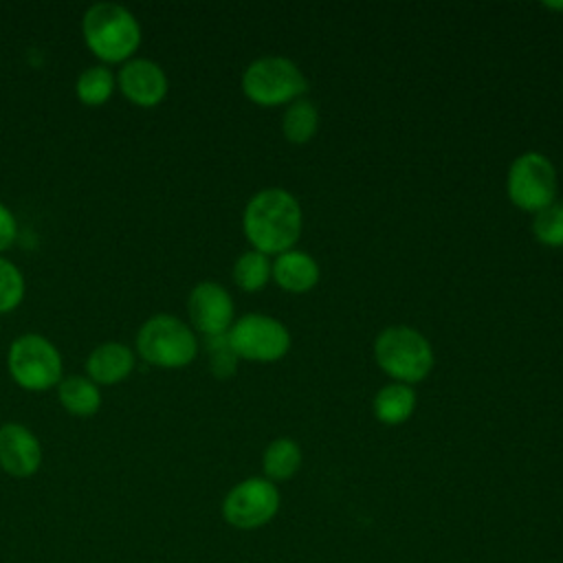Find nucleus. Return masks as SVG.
Segmentation results:
<instances>
[{
  "label": "nucleus",
  "instance_id": "nucleus-1",
  "mask_svg": "<svg viewBox=\"0 0 563 563\" xmlns=\"http://www.w3.org/2000/svg\"><path fill=\"white\" fill-rule=\"evenodd\" d=\"M242 227L255 251L266 255L290 251L301 233L299 202L286 189H262L246 202Z\"/></svg>",
  "mask_w": 563,
  "mask_h": 563
},
{
  "label": "nucleus",
  "instance_id": "nucleus-2",
  "mask_svg": "<svg viewBox=\"0 0 563 563\" xmlns=\"http://www.w3.org/2000/svg\"><path fill=\"white\" fill-rule=\"evenodd\" d=\"M81 37L101 64H123L136 57L143 40L139 18L123 4L95 2L84 11Z\"/></svg>",
  "mask_w": 563,
  "mask_h": 563
},
{
  "label": "nucleus",
  "instance_id": "nucleus-3",
  "mask_svg": "<svg viewBox=\"0 0 563 563\" xmlns=\"http://www.w3.org/2000/svg\"><path fill=\"white\" fill-rule=\"evenodd\" d=\"M134 352L150 365L178 369L189 365L198 354L194 330L169 312L147 317L134 339Z\"/></svg>",
  "mask_w": 563,
  "mask_h": 563
},
{
  "label": "nucleus",
  "instance_id": "nucleus-4",
  "mask_svg": "<svg viewBox=\"0 0 563 563\" xmlns=\"http://www.w3.org/2000/svg\"><path fill=\"white\" fill-rule=\"evenodd\" d=\"M7 369L26 391H48L59 385L64 361L57 345L37 332L15 336L7 352Z\"/></svg>",
  "mask_w": 563,
  "mask_h": 563
},
{
  "label": "nucleus",
  "instance_id": "nucleus-5",
  "mask_svg": "<svg viewBox=\"0 0 563 563\" xmlns=\"http://www.w3.org/2000/svg\"><path fill=\"white\" fill-rule=\"evenodd\" d=\"M374 356L389 376L405 385L422 380L433 365L429 341L409 325L385 328L374 343Z\"/></svg>",
  "mask_w": 563,
  "mask_h": 563
},
{
  "label": "nucleus",
  "instance_id": "nucleus-6",
  "mask_svg": "<svg viewBox=\"0 0 563 563\" xmlns=\"http://www.w3.org/2000/svg\"><path fill=\"white\" fill-rule=\"evenodd\" d=\"M306 77L286 57L268 55L251 62L242 75L244 95L257 106H277L306 90Z\"/></svg>",
  "mask_w": 563,
  "mask_h": 563
},
{
  "label": "nucleus",
  "instance_id": "nucleus-7",
  "mask_svg": "<svg viewBox=\"0 0 563 563\" xmlns=\"http://www.w3.org/2000/svg\"><path fill=\"white\" fill-rule=\"evenodd\" d=\"M238 358L246 361H277L290 347V334L277 319L268 314H244L227 332Z\"/></svg>",
  "mask_w": 563,
  "mask_h": 563
},
{
  "label": "nucleus",
  "instance_id": "nucleus-8",
  "mask_svg": "<svg viewBox=\"0 0 563 563\" xmlns=\"http://www.w3.org/2000/svg\"><path fill=\"white\" fill-rule=\"evenodd\" d=\"M508 196L526 211H541L554 202L556 172L548 156L539 152H526L517 156L508 169Z\"/></svg>",
  "mask_w": 563,
  "mask_h": 563
},
{
  "label": "nucleus",
  "instance_id": "nucleus-9",
  "mask_svg": "<svg viewBox=\"0 0 563 563\" xmlns=\"http://www.w3.org/2000/svg\"><path fill=\"white\" fill-rule=\"evenodd\" d=\"M277 510L279 490L264 477H249L235 484L222 499L224 521L240 530H253L268 523Z\"/></svg>",
  "mask_w": 563,
  "mask_h": 563
},
{
  "label": "nucleus",
  "instance_id": "nucleus-10",
  "mask_svg": "<svg viewBox=\"0 0 563 563\" xmlns=\"http://www.w3.org/2000/svg\"><path fill=\"white\" fill-rule=\"evenodd\" d=\"M233 299L224 286L205 279L196 284L187 299V314L198 332L205 336L227 334L233 325Z\"/></svg>",
  "mask_w": 563,
  "mask_h": 563
},
{
  "label": "nucleus",
  "instance_id": "nucleus-11",
  "mask_svg": "<svg viewBox=\"0 0 563 563\" xmlns=\"http://www.w3.org/2000/svg\"><path fill=\"white\" fill-rule=\"evenodd\" d=\"M117 88L121 95L141 108L158 106L169 90V79L161 64L147 57H132L121 64L117 73Z\"/></svg>",
  "mask_w": 563,
  "mask_h": 563
},
{
  "label": "nucleus",
  "instance_id": "nucleus-12",
  "mask_svg": "<svg viewBox=\"0 0 563 563\" xmlns=\"http://www.w3.org/2000/svg\"><path fill=\"white\" fill-rule=\"evenodd\" d=\"M42 466V444L37 435L20 422L0 424V468L18 479L35 475Z\"/></svg>",
  "mask_w": 563,
  "mask_h": 563
},
{
  "label": "nucleus",
  "instance_id": "nucleus-13",
  "mask_svg": "<svg viewBox=\"0 0 563 563\" xmlns=\"http://www.w3.org/2000/svg\"><path fill=\"white\" fill-rule=\"evenodd\" d=\"M136 365V352L119 341L99 343L86 358V376L101 385H117L125 380Z\"/></svg>",
  "mask_w": 563,
  "mask_h": 563
},
{
  "label": "nucleus",
  "instance_id": "nucleus-14",
  "mask_svg": "<svg viewBox=\"0 0 563 563\" xmlns=\"http://www.w3.org/2000/svg\"><path fill=\"white\" fill-rule=\"evenodd\" d=\"M273 277L282 288L290 292H303L317 284L319 266L308 253L290 249L279 253L273 262Z\"/></svg>",
  "mask_w": 563,
  "mask_h": 563
},
{
  "label": "nucleus",
  "instance_id": "nucleus-15",
  "mask_svg": "<svg viewBox=\"0 0 563 563\" xmlns=\"http://www.w3.org/2000/svg\"><path fill=\"white\" fill-rule=\"evenodd\" d=\"M59 405L79 418H90L101 409V389L86 374H73L59 380L57 385Z\"/></svg>",
  "mask_w": 563,
  "mask_h": 563
},
{
  "label": "nucleus",
  "instance_id": "nucleus-16",
  "mask_svg": "<svg viewBox=\"0 0 563 563\" xmlns=\"http://www.w3.org/2000/svg\"><path fill=\"white\" fill-rule=\"evenodd\" d=\"M117 90V75L106 64L84 68L75 79V95L84 106H103Z\"/></svg>",
  "mask_w": 563,
  "mask_h": 563
},
{
  "label": "nucleus",
  "instance_id": "nucleus-17",
  "mask_svg": "<svg viewBox=\"0 0 563 563\" xmlns=\"http://www.w3.org/2000/svg\"><path fill=\"white\" fill-rule=\"evenodd\" d=\"M416 407V394L405 383L385 385L374 398V413L385 424H400L405 422Z\"/></svg>",
  "mask_w": 563,
  "mask_h": 563
},
{
  "label": "nucleus",
  "instance_id": "nucleus-18",
  "mask_svg": "<svg viewBox=\"0 0 563 563\" xmlns=\"http://www.w3.org/2000/svg\"><path fill=\"white\" fill-rule=\"evenodd\" d=\"M301 464V451L297 446L295 440L290 438H277L273 440L266 451H264V457H262V466H264V473L271 482H277V479H288L297 473Z\"/></svg>",
  "mask_w": 563,
  "mask_h": 563
},
{
  "label": "nucleus",
  "instance_id": "nucleus-19",
  "mask_svg": "<svg viewBox=\"0 0 563 563\" xmlns=\"http://www.w3.org/2000/svg\"><path fill=\"white\" fill-rule=\"evenodd\" d=\"M273 275V264L268 260L266 253H260L255 249L244 251L235 264H233V282L242 288V290H260L266 286V282Z\"/></svg>",
  "mask_w": 563,
  "mask_h": 563
},
{
  "label": "nucleus",
  "instance_id": "nucleus-20",
  "mask_svg": "<svg viewBox=\"0 0 563 563\" xmlns=\"http://www.w3.org/2000/svg\"><path fill=\"white\" fill-rule=\"evenodd\" d=\"M317 123H319V114L314 103L306 99H297L284 112V123H282L284 136L290 143H306L317 132Z\"/></svg>",
  "mask_w": 563,
  "mask_h": 563
},
{
  "label": "nucleus",
  "instance_id": "nucleus-21",
  "mask_svg": "<svg viewBox=\"0 0 563 563\" xmlns=\"http://www.w3.org/2000/svg\"><path fill=\"white\" fill-rule=\"evenodd\" d=\"M24 290L26 284L18 264L0 255V314L11 312L22 303Z\"/></svg>",
  "mask_w": 563,
  "mask_h": 563
},
{
  "label": "nucleus",
  "instance_id": "nucleus-22",
  "mask_svg": "<svg viewBox=\"0 0 563 563\" xmlns=\"http://www.w3.org/2000/svg\"><path fill=\"white\" fill-rule=\"evenodd\" d=\"M534 235L548 246H563V202H550L537 211L532 222Z\"/></svg>",
  "mask_w": 563,
  "mask_h": 563
},
{
  "label": "nucleus",
  "instance_id": "nucleus-23",
  "mask_svg": "<svg viewBox=\"0 0 563 563\" xmlns=\"http://www.w3.org/2000/svg\"><path fill=\"white\" fill-rule=\"evenodd\" d=\"M205 350H207V358H209V367H211L213 376L229 378L235 372L238 354L233 352L227 334L205 336Z\"/></svg>",
  "mask_w": 563,
  "mask_h": 563
},
{
  "label": "nucleus",
  "instance_id": "nucleus-24",
  "mask_svg": "<svg viewBox=\"0 0 563 563\" xmlns=\"http://www.w3.org/2000/svg\"><path fill=\"white\" fill-rule=\"evenodd\" d=\"M15 238H18V218L4 202H0V255L13 246Z\"/></svg>",
  "mask_w": 563,
  "mask_h": 563
}]
</instances>
